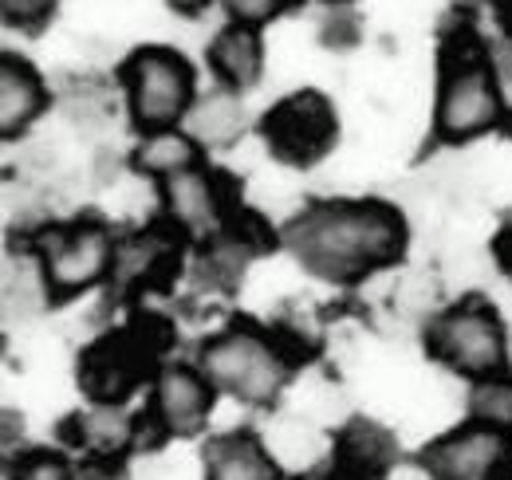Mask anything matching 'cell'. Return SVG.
Returning a JSON list of instances; mask_svg holds the SVG:
<instances>
[{
  "instance_id": "6da1fadb",
  "label": "cell",
  "mask_w": 512,
  "mask_h": 480,
  "mask_svg": "<svg viewBox=\"0 0 512 480\" xmlns=\"http://www.w3.org/2000/svg\"><path fill=\"white\" fill-rule=\"evenodd\" d=\"M288 252L320 280L355 284L406 248V225L383 201H323L284 229Z\"/></svg>"
},
{
  "instance_id": "7a4b0ae2",
  "label": "cell",
  "mask_w": 512,
  "mask_h": 480,
  "mask_svg": "<svg viewBox=\"0 0 512 480\" xmlns=\"http://www.w3.org/2000/svg\"><path fill=\"white\" fill-rule=\"evenodd\" d=\"M505 115L501 99V75L493 71L489 52L477 44L469 52L457 48V60L446 56L442 63V87H438V111H434V134L442 142H469L485 130H493Z\"/></svg>"
},
{
  "instance_id": "3957f363",
  "label": "cell",
  "mask_w": 512,
  "mask_h": 480,
  "mask_svg": "<svg viewBox=\"0 0 512 480\" xmlns=\"http://www.w3.org/2000/svg\"><path fill=\"white\" fill-rule=\"evenodd\" d=\"M170 343V327L158 319H142L134 327L95 339L79 355V386L95 406H123L134 386L150 374L162 347Z\"/></svg>"
},
{
  "instance_id": "277c9868",
  "label": "cell",
  "mask_w": 512,
  "mask_h": 480,
  "mask_svg": "<svg viewBox=\"0 0 512 480\" xmlns=\"http://www.w3.org/2000/svg\"><path fill=\"white\" fill-rule=\"evenodd\" d=\"M197 370L213 382V390L249 406H264L280 394L288 378V359L253 327H229L201 343Z\"/></svg>"
},
{
  "instance_id": "5b68a950",
  "label": "cell",
  "mask_w": 512,
  "mask_h": 480,
  "mask_svg": "<svg viewBox=\"0 0 512 480\" xmlns=\"http://www.w3.org/2000/svg\"><path fill=\"white\" fill-rule=\"evenodd\" d=\"M426 351L434 359L469 374V378H489L501 374L509 362V339L501 315L485 300H461L446 307L430 327H426Z\"/></svg>"
},
{
  "instance_id": "8992f818",
  "label": "cell",
  "mask_w": 512,
  "mask_h": 480,
  "mask_svg": "<svg viewBox=\"0 0 512 480\" xmlns=\"http://www.w3.org/2000/svg\"><path fill=\"white\" fill-rule=\"evenodd\" d=\"M119 79L127 87L134 126L146 134L170 130L178 119H186V111L193 107V67L186 56H178L170 48L134 52L123 63Z\"/></svg>"
},
{
  "instance_id": "52a82bcc",
  "label": "cell",
  "mask_w": 512,
  "mask_h": 480,
  "mask_svg": "<svg viewBox=\"0 0 512 480\" xmlns=\"http://www.w3.org/2000/svg\"><path fill=\"white\" fill-rule=\"evenodd\" d=\"M115 240L99 221H71L64 229H48L40 237V276L52 300L79 296L95 288L115 264Z\"/></svg>"
},
{
  "instance_id": "ba28073f",
  "label": "cell",
  "mask_w": 512,
  "mask_h": 480,
  "mask_svg": "<svg viewBox=\"0 0 512 480\" xmlns=\"http://www.w3.org/2000/svg\"><path fill=\"white\" fill-rule=\"evenodd\" d=\"M260 134H264L272 158H280L284 166L304 170V166H316L335 146L339 122H335V107L323 99L320 91H296L264 115Z\"/></svg>"
},
{
  "instance_id": "9c48e42d",
  "label": "cell",
  "mask_w": 512,
  "mask_h": 480,
  "mask_svg": "<svg viewBox=\"0 0 512 480\" xmlns=\"http://www.w3.org/2000/svg\"><path fill=\"white\" fill-rule=\"evenodd\" d=\"M422 469L434 480H512V433L469 421L426 445Z\"/></svg>"
},
{
  "instance_id": "30bf717a",
  "label": "cell",
  "mask_w": 512,
  "mask_h": 480,
  "mask_svg": "<svg viewBox=\"0 0 512 480\" xmlns=\"http://www.w3.org/2000/svg\"><path fill=\"white\" fill-rule=\"evenodd\" d=\"M213 394V382L197 366L170 362L154 378V421L174 437H193L213 414Z\"/></svg>"
},
{
  "instance_id": "8fae6325",
  "label": "cell",
  "mask_w": 512,
  "mask_h": 480,
  "mask_svg": "<svg viewBox=\"0 0 512 480\" xmlns=\"http://www.w3.org/2000/svg\"><path fill=\"white\" fill-rule=\"evenodd\" d=\"M162 201H166V213L174 217V225L182 233H197V237H217L225 225V213H229L217 174H209L201 166L162 178Z\"/></svg>"
},
{
  "instance_id": "7c38bea8",
  "label": "cell",
  "mask_w": 512,
  "mask_h": 480,
  "mask_svg": "<svg viewBox=\"0 0 512 480\" xmlns=\"http://www.w3.org/2000/svg\"><path fill=\"white\" fill-rule=\"evenodd\" d=\"M174 268H178V237L170 229H146L115 248L111 276L123 292H138V288L166 284Z\"/></svg>"
},
{
  "instance_id": "4fadbf2b",
  "label": "cell",
  "mask_w": 512,
  "mask_h": 480,
  "mask_svg": "<svg viewBox=\"0 0 512 480\" xmlns=\"http://www.w3.org/2000/svg\"><path fill=\"white\" fill-rule=\"evenodd\" d=\"M398 457L394 437L375 421H351L335 441V480H383Z\"/></svg>"
},
{
  "instance_id": "5bb4252c",
  "label": "cell",
  "mask_w": 512,
  "mask_h": 480,
  "mask_svg": "<svg viewBox=\"0 0 512 480\" xmlns=\"http://www.w3.org/2000/svg\"><path fill=\"white\" fill-rule=\"evenodd\" d=\"M205 480H284V473L256 433L237 429L205 445Z\"/></svg>"
},
{
  "instance_id": "9a60e30c",
  "label": "cell",
  "mask_w": 512,
  "mask_h": 480,
  "mask_svg": "<svg viewBox=\"0 0 512 480\" xmlns=\"http://www.w3.org/2000/svg\"><path fill=\"white\" fill-rule=\"evenodd\" d=\"M48 107V91L44 79L16 56L0 60V134L16 138L24 134L32 122L44 115Z\"/></svg>"
},
{
  "instance_id": "2e32d148",
  "label": "cell",
  "mask_w": 512,
  "mask_h": 480,
  "mask_svg": "<svg viewBox=\"0 0 512 480\" xmlns=\"http://www.w3.org/2000/svg\"><path fill=\"white\" fill-rule=\"evenodd\" d=\"M209 67L217 71V79L237 91V87H253L260 79V67H264V48H260V36H256L253 24H229L213 36L209 44Z\"/></svg>"
},
{
  "instance_id": "e0dca14e",
  "label": "cell",
  "mask_w": 512,
  "mask_h": 480,
  "mask_svg": "<svg viewBox=\"0 0 512 480\" xmlns=\"http://www.w3.org/2000/svg\"><path fill=\"white\" fill-rule=\"evenodd\" d=\"M186 134H190L197 146H233L241 134H245V107L237 99V91L221 87V91H209L205 99H193V107L186 111Z\"/></svg>"
},
{
  "instance_id": "ac0fdd59",
  "label": "cell",
  "mask_w": 512,
  "mask_h": 480,
  "mask_svg": "<svg viewBox=\"0 0 512 480\" xmlns=\"http://www.w3.org/2000/svg\"><path fill=\"white\" fill-rule=\"evenodd\" d=\"M67 437L79 449H87L95 461H119L130 437H134V429H130L123 406H95L91 414L67 421Z\"/></svg>"
},
{
  "instance_id": "d6986e66",
  "label": "cell",
  "mask_w": 512,
  "mask_h": 480,
  "mask_svg": "<svg viewBox=\"0 0 512 480\" xmlns=\"http://www.w3.org/2000/svg\"><path fill=\"white\" fill-rule=\"evenodd\" d=\"M134 166L142 174H154L158 181L170 178V174H182V170L197 166V142H193L186 130H174V126L170 130H154L138 146Z\"/></svg>"
},
{
  "instance_id": "ffe728a7",
  "label": "cell",
  "mask_w": 512,
  "mask_h": 480,
  "mask_svg": "<svg viewBox=\"0 0 512 480\" xmlns=\"http://www.w3.org/2000/svg\"><path fill=\"white\" fill-rule=\"evenodd\" d=\"M469 418L509 429L512 433V378L509 374H489L477 378L469 390Z\"/></svg>"
},
{
  "instance_id": "44dd1931",
  "label": "cell",
  "mask_w": 512,
  "mask_h": 480,
  "mask_svg": "<svg viewBox=\"0 0 512 480\" xmlns=\"http://www.w3.org/2000/svg\"><path fill=\"white\" fill-rule=\"evenodd\" d=\"M8 480H75V465L60 449H28L8 465Z\"/></svg>"
},
{
  "instance_id": "7402d4cb",
  "label": "cell",
  "mask_w": 512,
  "mask_h": 480,
  "mask_svg": "<svg viewBox=\"0 0 512 480\" xmlns=\"http://www.w3.org/2000/svg\"><path fill=\"white\" fill-rule=\"evenodd\" d=\"M56 0H0V16L8 28H24V32H36L40 24H48Z\"/></svg>"
},
{
  "instance_id": "603a6c76",
  "label": "cell",
  "mask_w": 512,
  "mask_h": 480,
  "mask_svg": "<svg viewBox=\"0 0 512 480\" xmlns=\"http://www.w3.org/2000/svg\"><path fill=\"white\" fill-rule=\"evenodd\" d=\"M288 4H296V0H225V8L233 12V20L237 24H264V20H272V16H280Z\"/></svg>"
},
{
  "instance_id": "cb8c5ba5",
  "label": "cell",
  "mask_w": 512,
  "mask_h": 480,
  "mask_svg": "<svg viewBox=\"0 0 512 480\" xmlns=\"http://www.w3.org/2000/svg\"><path fill=\"white\" fill-rule=\"evenodd\" d=\"M489 63H493V71H497L501 79H512V36L501 40V44L489 52Z\"/></svg>"
},
{
  "instance_id": "d4e9b609",
  "label": "cell",
  "mask_w": 512,
  "mask_h": 480,
  "mask_svg": "<svg viewBox=\"0 0 512 480\" xmlns=\"http://www.w3.org/2000/svg\"><path fill=\"white\" fill-rule=\"evenodd\" d=\"M493 256H497V264L512 276V221L497 233V240H493Z\"/></svg>"
},
{
  "instance_id": "484cf974",
  "label": "cell",
  "mask_w": 512,
  "mask_h": 480,
  "mask_svg": "<svg viewBox=\"0 0 512 480\" xmlns=\"http://www.w3.org/2000/svg\"><path fill=\"white\" fill-rule=\"evenodd\" d=\"M170 8H174V12H182V16H197V12H205V8H209V0H170Z\"/></svg>"
},
{
  "instance_id": "4316f807",
  "label": "cell",
  "mask_w": 512,
  "mask_h": 480,
  "mask_svg": "<svg viewBox=\"0 0 512 480\" xmlns=\"http://www.w3.org/2000/svg\"><path fill=\"white\" fill-rule=\"evenodd\" d=\"M509 126H512V119H509Z\"/></svg>"
}]
</instances>
